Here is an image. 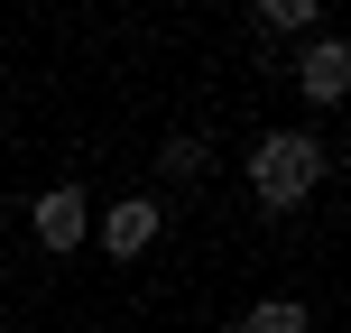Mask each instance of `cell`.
Instances as JSON below:
<instances>
[{"mask_svg": "<svg viewBox=\"0 0 351 333\" xmlns=\"http://www.w3.org/2000/svg\"><path fill=\"white\" fill-rule=\"evenodd\" d=\"M231 333H315V315H305L296 297H259V306H250Z\"/></svg>", "mask_w": 351, "mask_h": 333, "instance_id": "8992f818", "label": "cell"}, {"mask_svg": "<svg viewBox=\"0 0 351 333\" xmlns=\"http://www.w3.org/2000/svg\"><path fill=\"white\" fill-rule=\"evenodd\" d=\"M158 176H167V185H204V176H213V139H204V130H176V139L158 148Z\"/></svg>", "mask_w": 351, "mask_h": 333, "instance_id": "5b68a950", "label": "cell"}, {"mask_svg": "<svg viewBox=\"0 0 351 333\" xmlns=\"http://www.w3.org/2000/svg\"><path fill=\"white\" fill-rule=\"evenodd\" d=\"M296 93H305L315 111L342 102V93H351V37H333V28L305 37V47H296Z\"/></svg>", "mask_w": 351, "mask_h": 333, "instance_id": "277c9868", "label": "cell"}, {"mask_svg": "<svg viewBox=\"0 0 351 333\" xmlns=\"http://www.w3.org/2000/svg\"><path fill=\"white\" fill-rule=\"evenodd\" d=\"M93 231H102L111 260H148V250H158V231H167V204H158V194H111V213H102Z\"/></svg>", "mask_w": 351, "mask_h": 333, "instance_id": "3957f363", "label": "cell"}, {"mask_svg": "<svg viewBox=\"0 0 351 333\" xmlns=\"http://www.w3.org/2000/svg\"><path fill=\"white\" fill-rule=\"evenodd\" d=\"M324 167L333 158H324V139L305 121L296 130H259V139H250V194H259V213H296L305 194L324 185Z\"/></svg>", "mask_w": 351, "mask_h": 333, "instance_id": "6da1fadb", "label": "cell"}, {"mask_svg": "<svg viewBox=\"0 0 351 333\" xmlns=\"http://www.w3.org/2000/svg\"><path fill=\"white\" fill-rule=\"evenodd\" d=\"M28 222H37V250H47V260H74V250L93 241V194L84 185H47L28 204Z\"/></svg>", "mask_w": 351, "mask_h": 333, "instance_id": "7a4b0ae2", "label": "cell"}, {"mask_svg": "<svg viewBox=\"0 0 351 333\" xmlns=\"http://www.w3.org/2000/svg\"><path fill=\"white\" fill-rule=\"evenodd\" d=\"M0 324H10V306H0Z\"/></svg>", "mask_w": 351, "mask_h": 333, "instance_id": "ba28073f", "label": "cell"}, {"mask_svg": "<svg viewBox=\"0 0 351 333\" xmlns=\"http://www.w3.org/2000/svg\"><path fill=\"white\" fill-rule=\"evenodd\" d=\"M259 28L268 37H324V10L315 0H259Z\"/></svg>", "mask_w": 351, "mask_h": 333, "instance_id": "52a82bcc", "label": "cell"}]
</instances>
